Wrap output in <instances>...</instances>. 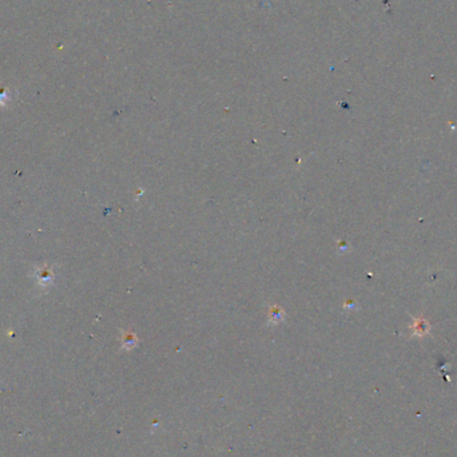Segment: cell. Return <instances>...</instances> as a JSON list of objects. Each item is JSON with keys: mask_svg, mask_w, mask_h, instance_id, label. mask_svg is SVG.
<instances>
[{"mask_svg": "<svg viewBox=\"0 0 457 457\" xmlns=\"http://www.w3.org/2000/svg\"><path fill=\"white\" fill-rule=\"evenodd\" d=\"M36 281L39 286L42 287H47L52 285L53 282V273H52V269H51L48 265H44L43 267H39L36 271Z\"/></svg>", "mask_w": 457, "mask_h": 457, "instance_id": "obj_1", "label": "cell"}, {"mask_svg": "<svg viewBox=\"0 0 457 457\" xmlns=\"http://www.w3.org/2000/svg\"><path fill=\"white\" fill-rule=\"evenodd\" d=\"M7 99H8V93H7L6 88L0 87V107L7 103Z\"/></svg>", "mask_w": 457, "mask_h": 457, "instance_id": "obj_2", "label": "cell"}]
</instances>
